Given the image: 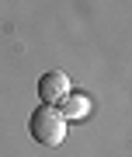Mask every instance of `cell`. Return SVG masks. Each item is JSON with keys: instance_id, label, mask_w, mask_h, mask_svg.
I'll use <instances>...</instances> for the list:
<instances>
[{"instance_id": "1", "label": "cell", "mask_w": 132, "mask_h": 157, "mask_svg": "<svg viewBox=\"0 0 132 157\" xmlns=\"http://www.w3.org/2000/svg\"><path fill=\"white\" fill-rule=\"evenodd\" d=\"M28 133H31V140L42 143V147H59L66 140V119L59 115L56 105H38L28 115Z\"/></svg>"}, {"instance_id": "2", "label": "cell", "mask_w": 132, "mask_h": 157, "mask_svg": "<svg viewBox=\"0 0 132 157\" xmlns=\"http://www.w3.org/2000/svg\"><path fill=\"white\" fill-rule=\"evenodd\" d=\"M66 91H70V73L49 70V73H42V77H38V101H42V105H56Z\"/></svg>"}, {"instance_id": "3", "label": "cell", "mask_w": 132, "mask_h": 157, "mask_svg": "<svg viewBox=\"0 0 132 157\" xmlns=\"http://www.w3.org/2000/svg\"><path fill=\"white\" fill-rule=\"evenodd\" d=\"M56 108H59V115L70 122V119H83L90 112V98L83 94V91H66V94L56 101Z\"/></svg>"}]
</instances>
